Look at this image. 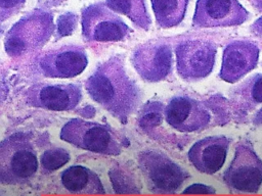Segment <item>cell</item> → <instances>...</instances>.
Listing matches in <instances>:
<instances>
[{
    "mask_svg": "<svg viewBox=\"0 0 262 196\" xmlns=\"http://www.w3.org/2000/svg\"><path fill=\"white\" fill-rule=\"evenodd\" d=\"M60 183L72 194H105L98 175L83 165H72L61 172Z\"/></svg>",
    "mask_w": 262,
    "mask_h": 196,
    "instance_id": "16",
    "label": "cell"
},
{
    "mask_svg": "<svg viewBox=\"0 0 262 196\" xmlns=\"http://www.w3.org/2000/svg\"><path fill=\"white\" fill-rule=\"evenodd\" d=\"M83 98L82 89L77 84L39 83L25 93L26 102L33 107L52 111H69L78 106Z\"/></svg>",
    "mask_w": 262,
    "mask_h": 196,
    "instance_id": "11",
    "label": "cell"
},
{
    "mask_svg": "<svg viewBox=\"0 0 262 196\" xmlns=\"http://www.w3.org/2000/svg\"><path fill=\"white\" fill-rule=\"evenodd\" d=\"M249 11L238 0H198L192 17L196 28H225L244 23Z\"/></svg>",
    "mask_w": 262,
    "mask_h": 196,
    "instance_id": "12",
    "label": "cell"
},
{
    "mask_svg": "<svg viewBox=\"0 0 262 196\" xmlns=\"http://www.w3.org/2000/svg\"><path fill=\"white\" fill-rule=\"evenodd\" d=\"M251 2L258 12H262V0H251Z\"/></svg>",
    "mask_w": 262,
    "mask_h": 196,
    "instance_id": "28",
    "label": "cell"
},
{
    "mask_svg": "<svg viewBox=\"0 0 262 196\" xmlns=\"http://www.w3.org/2000/svg\"><path fill=\"white\" fill-rule=\"evenodd\" d=\"M77 15L71 12L60 15L57 19V34L58 38L71 35L76 29Z\"/></svg>",
    "mask_w": 262,
    "mask_h": 196,
    "instance_id": "24",
    "label": "cell"
},
{
    "mask_svg": "<svg viewBox=\"0 0 262 196\" xmlns=\"http://www.w3.org/2000/svg\"><path fill=\"white\" fill-rule=\"evenodd\" d=\"M166 122L183 133L199 132L210 122V113L198 100L187 96L172 97L164 109Z\"/></svg>",
    "mask_w": 262,
    "mask_h": 196,
    "instance_id": "13",
    "label": "cell"
},
{
    "mask_svg": "<svg viewBox=\"0 0 262 196\" xmlns=\"http://www.w3.org/2000/svg\"><path fill=\"white\" fill-rule=\"evenodd\" d=\"M131 63L143 81L147 83L164 81L173 70L171 45L161 40L143 43L134 49Z\"/></svg>",
    "mask_w": 262,
    "mask_h": 196,
    "instance_id": "9",
    "label": "cell"
},
{
    "mask_svg": "<svg viewBox=\"0 0 262 196\" xmlns=\"http://www.w3.org/2000/svg\"><path fill=\"white\" fill-rule=\"evenodd\" d=\"M84 87L89 97L121 124H127L142 98L140 87L129 76L120 56H112L98 64Z\"/></svg>",
    "mask_w": 262,
    "mask_h": 196,
    "instance_id": "1",
    "label": "cell"
},
{
    "mask_svg": "<svg viewBox=\"0 0 262 196\" xmlns=\"http://www.w3.org/2000/svg\"><path fill=\"white\" fill-rule=\"evenodd\" d=\"M59 137L77 148L103 155H119L122 145L107 126L82 118H72L63 125Z\"/></svg>",
    "mask_w": 262,
    "mask_h": 196,
    "instance_id": "5",
    "label": "cell"
},
{
    "mask_svg": "<svg viewBox=\"0 0 262 196\" xmlns=\"http://www.w3.org/2000/svg\"><path fill=\"white\" fill-rule=\"evenodd\" d=\"M53 14L35 9L18 19L7 32L4 48L12 58L25 57L39 51L54 33Z\"/></svg>",
    "mask_w": 262,
    "mask_h": 196,
    "instance_id": "2",
    "label": "cell"
},
{
    "mask_svg": "<svg viewBox=\"0 0 262 196\" xmlns=\"http://www.w3.org/2000/svg\"><path fill=\"white\" fill-rule=\"evenodd\" d=\"M105 5L115 12L127 16L136 27L148 31L151 24L145 0H105Z\"/></svg>",
    "mask_w": 262,
    "mask_h": 196,
    "instance_id": "18",
    "label": "cell"
},
{
    "mask_svg": "<svg viewBox=\"0 0 262 196\" xmlns=\"http://www.w3.org/2000/svg\"><path fill=\"white\" fill-rule=\"evenodd\" d=\"M108 177L117 194H138L141 192L140 180L134 170L126 164H114L108 172Z\"/></svg>",
    "mask_w": 262,
    "mask_h": 196,
    "instance_id": "19",
    "label": "cell"
},
{
    "mask_svg": "<svg viewBox=\"0 0 262 196\" xmlns=\"http://www.w3.org/2000/svg\"><path fill=\"white\" fill-rule=\"evenodd\" d=\"M251 31L255 36L262 38V16L253 22L251 27Z\"/></svg>",
    "mask_w": 262,
    "mask_h": 196,
    "instance_id": "26",
    "label": "cell"
},
{
    "mask_svg": "<svg viewBox=\"0 0 262 196\" xmlns=\"http://www.w3.org/2000/svg\"><path fill=\"white\" fill-rule=\"evenodd\" d=\"M157 23L164 29L178 26L184 18L188 0H150Z\"/></svg>",
    "mask_w": 262,
    "mask_h": 196,
    "instance_id": "17",
    "label": "cell"
},
{
    "mask_svg": "<svg viewBox=\"0 0 262 196\" xmlns=\"http://www.w3.org/2000/svg\"><path fill=\"white\" fill-rule=\"evenodd\" d=\"M81 26L87 42H120L130 33L126 22L101 2L90 4L82 10Z\"/></svg>",
    "mask_w": 262,
    "mask_h": 196,
    "instance_id": "6",
    "label": "cell"
},
{
    "mask_svg": "<svg viewBox=\"0 0 262 196\" xmlns=\"http://www.w3.org/2000/svg\"><path fill=\"white\" fill-rule=\"evenodd\" d=\"M38 158L28 139L14 135L0 144V181L3 185H20L31 181L38 170Z\"/></svg>",
    "mask_w": 262,
    "mask_h": 196,
    "instance_id": "4",
    "label": "cell"
},
{
    "mask_svg": "<svg viewBox=\"0 0 262 196\" xmlns=\"http://www.w3.org/2000/svg\"><path fill=\"white\" fill-rule=\"evenodd\" d=\"M88 64L85 49L80 45L68 44L44 52L38 59L39 72L52 79H70L79 76Z\"/></svg>",
    "mask_w": 262,
    "mask_h": 196,
    "instance_id": "10",
    "label": "cell"
},
{
    "mask_svg": "<svg viewBox=\"0 0 262 196\" xmlns=\"http://www.w3.org/2000/svg\"><path fill=\"white\" fill-rule=\"evenodd\" d=\"M70 160V153L60 147H51L45 150L40 157L41 169L45 174L55 172Z\"/></svg>",
    "mask_w": 262,
    "mask_h": 196,
    "instance_id": "21",
    "label": "cell"
},
{
    "mask_svg": "<svg viewBox=\"0 0 262 196\" xmlns=\"http://www.w3.org/2000/svg\"><path fill=\"white\" fill-rule=\"evenodd\" d=\"M216 191L213 187L205 184H192L186 187L182 194H215Z\"/></svg>",
    "mask_w": 262,
    "mask_h": 196,
    "instance_id": "25",
    "label": "cell"
},
{
    "mask_svg": "<svg viewBox=\"0 0 262 196\" xmlns=\"http://www.w3.org/2000/svg\"><path fill=\"white\" fill-rule=\"evenodd\" d=\"M224 184L234 193H256L262 185V160L251 145L241 142L233 159L222 176Z\"/></svg>",
    "mask_w": 262,
    "mask_h": 196,
    "instance_id": "7",
    "label": "cell"
},
{
    "mask_svg": "<svg viewBox=\"0 0 262 196\" xmlns=\"http://www.w3.org/2000/svg\"><path fill=\"white\" fill-rule=\"evenodd\" d=\"M230 140L225 136H209L196 141L188 150L187 158L202 174L214 175L223 166Z\"/></svg>",
    "mask_w": 262,
    "mask_h": 196,
    "instance_id": "15",
    "label": "cell"
},
{
    "mask_svg": "<svg viewBox=\"0 0 262 196\" xmlns=\"http://www.w3.org/2000/svg\"><path fill=\"white\" fill-rule=\"evenodd\" d=\"M253 121L255 125H262V108L255 114L254 118H253Z\"/></svg>",
    "mask_w": 262,
    "mask_h": 196,
    "instance_id": "27",
    "label": "cell"
},
{
    "mask_svg": "<svg viewBox=\"0 0 262 196\" xmlns=\"http://www.w3.org/2000/svg\"><path fill=\"white\" fill-rule=\"evenodd\" d=\"M162 104L160 102H152L146 105L138 118V122L143 128L154 127L161 121L162 118Z\"/></svg>",
    "mask_w": 262,
    "mask_h": 196,
    "instance_id": "22",
    "label": "cell"
},
{
    "mask_svg": "<svg viewBox=\"0 0 262 196\" xmlns=\"http://www.w3.org/2000/svg\"><path fill=\"white\" fill-rule=\"evenodd\" d=\"M217 47L208 40H185L175 48L176 69L186 82H195L208 77L213 70Z\"/></svg>",
    "mask_w": 262,
    "mask_h": 196,
    "instance_id": "8",
    "label": "cell"
},
{
    "mask_svg": "<svg viewBox=\"0 0 262 196\" xmlns=\"http://www.w3.org/2000/svg\"><path fill=\"white\" fill-rule=\"evenodd\" d=\"M27 0H0V20L1 22L12 17L25 5Z\"/></svg>",
    "mask_w": 262,
    "mask_h": 196,
    "instance_id": "23",
    "label": "cell"
},
{
    "mask_svg": "<svg viewBox=\"0 0 262 196\" xmlns=\"http://www.w3.org/2000/svg\"><path fill=\"white\" fill-rule=\"evenodd\" d=\"M259 47L247 40H235L226 45L222 54L219 77L233 84L253 70L259 60Z\"/></svg>",
    "mask_w": 262,
    "mask_h": 196,
    "instance_id": "14",
    "label": "cell"
},
{
    "mask_svg": "<svg viewBox=\"0 0 262 196\" xmlns=\"http://www.w3.org/2000/svg\"><path fill=\"white\" fill-rule=\"evenodd\" d=\"M137 163L148 190L155 194L175 193L189 178L182 166L158 150L140 151Z\"/></svg>",
    "mask_w": 262,
    "mask_h": 196,
    "instance_id": "3",
    "label": "cell"
},
{
    "mask_svg": "<svg viewBox=\"0 0 262 196\" xmlns=\"http://www.w3.org/2000/svg\"><path fill=\"white\" fill-rule=\"evenodd\" d=\"M237 98L249 107L262 103V74H255L236 89Z\"/></svg>",
    "mask_w": 262,
    "mask_h": 196,
    "instance_id": "20",
    "label": "cell"
}]
</instances>
